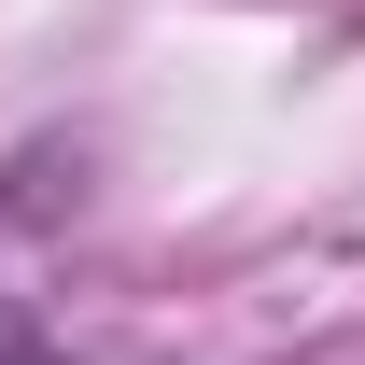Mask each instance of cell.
Returning <instances> with one entry per match:
<instances>
[{
    "instance_id": "6da1fadb",
    "label": "cell",
    "mask_w": 365,
    "mask_h": 365,
    "mask_svg": "<svg viewBox=\"0 0 365 365\" xmlns=\"http://www.w3.org/2000/svg\"><path fill=\"white\" fill-rule=\"evenodd\" d=\"M0 365H71V351L43 337V309H29V295H0Z\"/></svg>"
}]
</instances>
